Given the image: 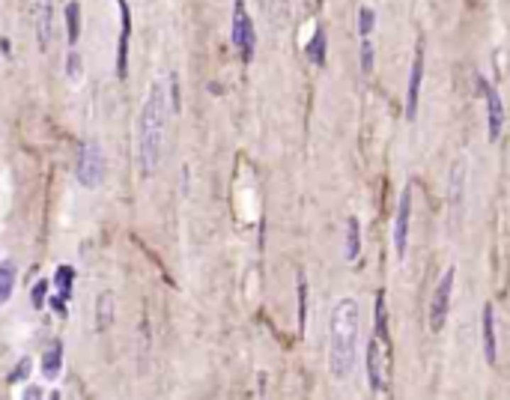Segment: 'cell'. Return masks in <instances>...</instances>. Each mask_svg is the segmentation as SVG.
<instances>
[{
    "label": "cell",
    "instance_id": "cell-1",
    "mask_svg": "<svg viewBox=\"0 0 510 400\" xmlns=\"http://www.w3.org/2000/svg\"><path fill=\"white\" fill-rule=\"evenodd\" d=\"M361 347V305L358 299L343 296L331 305L328 313V374L334 382H346L355 374Z\"/></svg>",
    "mask_w": 510,
    "mask_h": 400
},
{
    "label": "cell",
    "instance_id": "cell-2",
    "mask_svg": "<svg viewBox=\"0 0 510 400\" xmlns=\"http://www.w3.org/2000/svg\"><path fill=\"white\" fill-rule=\"evenodd\" d=\"M167 113H170V96L162 81H155L147 102L138 113V147H135V162L140 177H153L162 162L165 150V128H167Z\"/></svg>",
    "mask_w": 510,
    "mask_h": 400
},
{
    "label": "cell",
    "instance_id": "cell-3",
    "mask_svg": "<svg viewBox=\"0 0 510 400\" xmlns=\"http://www.w3.org/2000/svg\"><path fill=\"white\" fill-rule=\"evenodd\" d=\"M364 367H367V382H370L373 394H388V389H391V347H385L376 335H370V340H367V362H364Z\"/></svg>",
    "mask_w": 510,
    "mask_h": 400
},
{
    "label": "cell",
    "instance_id": "cell-4",
    "mask_svg": "<svg viewBox=\"0 0 510 400\" xmlns=\"http://www.w3.org/2000/svg\"><path fill=\"white\" fill-rule=\"evenodd\" d=\"M75 177L84 189H99L101 179H105V155L96 140H84L78 150V165H75Z\"/></svg>",
    "mask_w": 510,
    "mask_h": 400
},
{
    "label": "cell",
    "instance_id": "cell-5",
    "mask_svg": "<svg viewBox=\"0 0 510 400\" xmlns=\"http://www.w3.org/2000/svg\"><path fill=\"white\" fill-rule=\"evenodd\" d=\"M230 39L236 51L242 54L245 63L254 60V48H257V33H254V21L248 16V6L245 0H233V30H230Z\"/></svg>",
    "mask_w": 510,
    "mask_h": 400
},
{
    "label": "cell",
    "instance_id": "cell-6",
    "mask_svg": "<svg viewBox=\"0 0 510 400\" xmlns=\"http://www.w3.org/2000/svg\"><path fill=\"white\" fill-rule=\"evenodd\" d=\"M454 281H457V269L454 266H448L445 269V275L439 278V284H436V290H433V299H430V332L439 335L445 323H448V311H450V296H454Z\"/></svg>",
    "mask_w": 510,
    "mask_h": 400
},
{
    "label": "cell",
    "instance_id": "cell-7",
    "mask_svg": "<svg viewBox=\"0 0 510 400\" xmlns=\"http://www.w3.org/2000/svg\"><path fill=\"white\" fill-rule=\"evenodd\" d=\"M465 189H469V159H465V155H457L454 165H450V174H448V209H450L454 224L462 218Z\"/></svg>",
    "mask_w": 510,
    "mask_h": 400
},
{
    "label": "cell",
    "instance_id": "cell-8",
    "mask_svg": "<svg viewBox=\"0 0 510 400\" xmlns=\"http://www.w3.org/2000/svg\"><path fill=\"white\" fill-rule=\"evenodd\" d=\"M421 84H424V45H418L409 66V84H406V123H415L418 102H421Z\"/></svg>",
    "mask_w": 510,
    "mask_h": 400
},
{
    "label": "cell",
    "instance_id": "cell-9",
    "mask_svg": "<svg viewBox=\"0 0 510 400\" xmlns=\"http://www.w3.org/2000/svg\"><path fill=\"white\" fill-rule=\"evenodd\" d=\"M477 84H480V93L487 99V138L495 144V140L501 138V128H504V102H501L499 90H495L487 78H477Z\"/></svg>",
    "mask_w": 510,
    "mask_h": 400
},
{
    "label": "cell",
    "instance_id": "cell-10",
    "mask_svg": "<svg viewBox=\"0 0 510 400\" xmlns=\"http://www.w3.org/2000/svg\"><path fill=\"white\" fill-rule=\"evenodd\" d=\"M409 218H412V185H406L403 194H400V204H397V216H394V251L403 260L406 251H409Z\"/></svg>",
    "mask_w": 510,
    "mask_h": 400
},
{
    "label": "cell",
    "instance_id": "cell-11",
    "mask_svg": "<svg viewBox=\"0 0 510 400\" xmlns=\"http://www.w3.org/2000/svg\"><path fill=\"white\" fill-rule=\"evenodd\" d=\"M116 9H120V45H116V78L128 75V39H132V9H128L126 0H116Z\"/></svg>",
    "mask_w": 510,
    "mask_h": 400
},
{
    "label": "cell",
    "instance_id": "cell-12",
    "mask_svg": "<svg viewBox=\"0 0 510 400\" xmlns=\"http://www.w3.org/2000/svg\"><path fill=\"white\" fill-rule=\"evenodd\" d=\"M480 340H484V359L487 365H499V344H495V311L487 302L480 311Z\"/></svg>",
    "mask_w": 510,
    "mask_h": 400
},
{
    "label": "cell",
    "instance_id": "cell-13",
    "mask_svg": "<svg viewBox=\"0 0 510 400\" xmlns=\"http://www.w3.org/2000/svg\"><path fill=\"white\" fill-rule=\"evenodd\" d=\"M51 33H54V0H39V6H36V45L42 54L51 48Z\"/></svg>",
    "mask_w": 510,
    "mask_h": 400
},
{
    "label": "cell",
    "instance_id": "cell-14",
    "mask_svg": "<svg viewBox=\"0 0 510 400\" xmlns=\"http://www.w3.org/2000/svg\"><path fill=\"white\" fill-rule=\"evenodd\" d=\"M63 370V340H51L42 352V377L45 379H57Z\"/></svg>",
    "mask_w": 510,
    "mask_h": 400
},
{
    "label": "cell",
    "instance_id": "cell-15",
    "mask_svg": "<svg viewBox=\"0 0 510 400\" xmlns=\"http://www.w3.org/2000/svg\"><path fill=\"white\" fill-rule=\"evenodd\" d=\"M358 254H361V224H358L355 216H349L346 218V245H343L346 263H355Z\"/></svg>",
    "mask_w": 510,
    "mask_h": 400
},
{
    "label": "cell",
    "instance_id": "cell-16",
    "mask_svg": "<svg viewBox=\"0 0 510 400\" xmlns=\"http://www.w3.org/2000/svg\"><path fill=\"white\" fill-rule=\"evenodd\" d=\"M326 48H328V36H326V27L319 24L311 36V42H308V48H304L308 51V60L314 66H326Z\"/></svg>",
    "mask_w": 510,
    "mask_h": 400
},
{
    "label": "cell",
    "instance_id": "cell-17",
    "mask_svg": "<svg viewBox=\"0 0 510 400\" xmlns=\"http://www.w3.org/2000/svg\"><path fill=\"white\" fill-rule=\"evenodd\" d=\"M16 281H18V266L12 263V260H0V305L12 299Z\"/></svg>",
    "mask_w": 510,
    "mask_h": 400
},
{
    "label": "cell",
    "instance_id": "cell-18",
    "mask_svg": "<svg viewBox=\"0 0 510 400\" xmlns=\"http://www.w3.org/2000/svg\"><path fill=\"white\" fill-rule=\"evenodd\" d=\"M373 335L382 340L385 347H391V332H388V308H385V293L376 296V326H373Z\"/></svg>",
    "mask_w": 510,
    "mask_h": 400
},
{
    "label": "cell",
    "instance_id": "cell-19",
    "mask_svg": "<svg viewBox=\"0 0 510 400\" xmlns=\"http://www.w3.org/2000/svg\"><path fill=\"white\" fill-rule=\"evenodd\" d=\"M113 323V296L105 290L99 296V305H96V328L99 332H108Z\"/></svg>",
    "mask_w": 510,
    "mask_h": 400
},
{
    "label": "cell",
    "instance_id": "cell-20",
    "mask_svg": "<svg viewBox=\"0 0 510 400\" xmlns=\"http://www.w3.org/2000/svg\"><path fill=\"white\" fill-rule=\"evenodd\" d=\"M66 36H69V45H75L81 36V4L78 0H69L66 4Z\"/></svg>",
    "mask_w": 510,
    "mask_h": 400
},
{
    "label": "cell",
    "instance_id": "cell-21",
    "mask_svg": "<svg viewBox=\"0 0 510 400\" xmlns=\"http://www.w3.org/2000/svg\"><path fill=\"white\" fill-rule=\"evenodd\" d=\"M72 284H75V269L72 266H57V272H54V287H57V296H63L69 299L72 296Z\"/></svg>",
    "mask_w": 510,
    "mask_h": 400
},
{
    "label": "cell",
    "instance_id": "cell-22",
    "mask_svg": "<svg viewBox=\"0 0 510 400\" xmlns=\"http://www.w3.org/2000/svg\"><path fill=\"white\" fill-rule=\"evenodd\" d=\"M296 293H299V335H304V326H308V278H304V272H299Z\"/></svg>",
    "mask_w": 510,
    "mask_h": 400
},
{
    "label": "cell",
    "instance_id": "cell-23",
    "mask_svg": "<svg viewBox=\"0 0 510 400\" xmlns=\"http://www.w3.org/2000/svg\"><path fill=\"white\" fill-rule=\"evenodd\" d=\"M358 69H361L364 78L373 72V42H370V36H364L361 45H358Z\"/></svg>",
    "mask_w": 510,
    "mask_h": 400
},
{
    "label": "cell",
    "instance_id": "cell-24",
    "mask_svg": "<svg viewBox=\"0 0 510 400\" xmlns=\"http://www.w3.org/2000/svg\"><path fill=\"white\" fill-rule=\"evenodd\" d=\"M373 27H376V12L370 6H361L358 9V36H370L373 33Z\"/></svg>",
    "mask_w": 510,
    "mask_h": 400
},
{
    "label": "cell",
    "instance_id": "cell-25",
    "mask_svg": "<svg viewBox=\"0 0 510 400\" xmlns=\"http://www.w3.org/2000/svg\"><path fill=\"white\" fill-rule=\"evenodd\" d=\"M48 287H51V281H48V278H42V281H36V284H33L31 302H33V308H36V311L45 308V302H48Z\"/></svg>",
    "mask_w": 510,
    "mask_h": 400
},
{
    "label": "cell",
    "instance_id": "cell-26",
    "mask_svg": "<svg viewBox=\"0 0 510 400\" xmlns=\"http://www.w3.org/2000/svg\"><path fill=\"white\" fill-rule=\"evenodd\" d=\"M31 370H33V359H27V355H24V359H21L16 367H12V374L6 377V382H9V385H16V382L27 379V377H31Z\"/></svg>",
    "mask_w": 510,
    "mask_h": 400
},
{
    "label": "cell",
    "instance_id": "cell-27",
    "mask_svg": "<svg viewBox=\"0 0 510 400\" xmlns=\"http://www.w3.org/2000/svg\"><path fill=\"white\" fill-rule=\"evenodd\" d=\"M66 75H69L72 81L81 78V54H78V51H69V57H66Z\"/></svg>",
    "mask_w": 510,
    "mask_h": 400
},
{
    "label": "cell",
    "instance_id": "cell-28",
    "mask_svg": "<svg viewBox=\"0 0 510 400\" xmlns=\"http://www.w3.org/2000/svg\"><path fill=\"white\" fill-rule=\"evenodd\" d=\"M170 108L173 111L182 108V102H179V78L177 75H170Z\"/></svg>",
    "mask_w": 510,
    "mask_h": 400
},
{
    "label": "cell",
    "instance_id": "cell-29",
    "mask_svg": "<svg viewBox=\"0 0 510 400\" xmlns=\"http://www.w3.org/2000/svg\"><path fill=\"white\" fill-rule=\"evenodd\" d=\"M48 305L60 313V317H66V299L63 296H54V299H48Z\"/></svg>",
    "mask_w": 510,
    "mask_h": 400
},
{
    "label": "cell",
    "instance_id": "cell-30",
    "mask_svg": "<svg viewBox=\"0 0 510 400\" xmlns=\"http://www.w3.org/2000/svg\"><path fill=\"white\" fill-rule=\"evenodd\" d=\"M42 394H45L42 389H27V391H24V397H27V400H36V397H42Z\"/></svg>",
    "mask_w": 510,
    "mask_h": 400
},
{
    "label": "cell",
    "instance_id": "cell-31",
    "mask_svg": "<svg viewBox=\"0 0 510 400\" xmlns=\"http://www.w3.org/2000/svg\"><path fill=\"white\" fill-rule=\"evenodd\" d=\"M0 48H4V57H12V51H9L12 45H9V39H6V36H4V39H0Z\"/></svg>",
    "mask_w": 510,
    "mask_h": 400
}]
</instances>
